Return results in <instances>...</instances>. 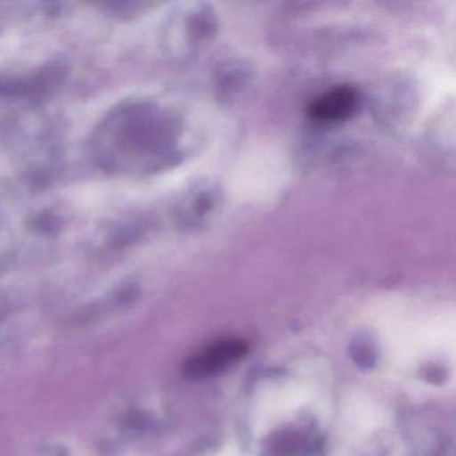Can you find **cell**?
<instances>
[{
	"label": "cell",
	"instance_id": "6da1fadb",
	"mask_svg": "<svg viewBox=\"0 0 456 456\" xmlns=\"http://www.w3.org/2000/svg\"><path fill=\"white\" fill-rule=\"evenodd\" d=\"M247 346L242 341L229 340L215 346L193 357L188 362L186 372L191 378L204 379L225 370L244 356Z\"/></svg>",
	"mask_w": 456,
	"mask_h": 456
},
{
	"label": "cell",
	"instance_id": "7a4b0ae2",
	"mask_svg": "<svg viewBox=\"0 0 456 456\" xmlns=\"http://www.w3.org/2000/svg\"><path fill=\"white\" fill-rule=\"evenodd\" d=\"M357 105V95L351 87H338L317 98L309 109L312 118L335 122L348 118Z\"/></svg>",
	"mask_w": 456,
	"mask_h": 456
}]
</instances>
